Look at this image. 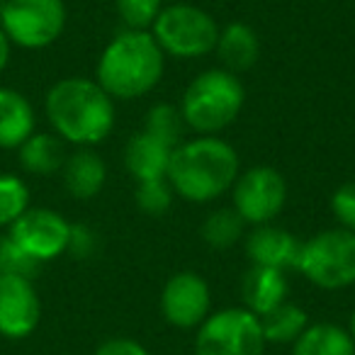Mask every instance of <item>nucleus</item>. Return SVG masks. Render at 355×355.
Here are the masks:
<instances>
[{"mask_svg": "<svg viewBox=\"0 0 355 355\" xmlns=\"http://www.w3.org/2000/svg\"><path fill=\"white\" fill-rule=\"evenodd\" d=\"M173 193L188 202H209L227 193L239 178V153L217 137H200L173 148L168 166Z\"/></svg>", "mask_w": 355, "mask_h": 355, "instance_id": "nucleus-2", "label": "nucleus"}, {"mask_svg": "<svg viewBox=\"0 0 355 355\" xmlns=\"http://www.w3.org/2000/svg\"><path fill=\"white\" fill-rule=\"evenodd\" d=\"M32 103L12 88H0V148H20L35 134Z\"/></svg>", "mask_w": 355, "mask_h": 355, "instance_id": "nucleus-17", "label": "nucleus"}, {"mask_svg": "<svg viewBox=\"0 0 355 355\" xmlns=\"http://www.w3.org/2000/svg\"><path fill=\"white\" fill-rule=\"evenodd\" d=\"M42 319V302L35 282L0 272V336L12 340L35 334Z\"/></svg>", "mask_w": 355, "mask_h": 355, "instance_id": "nucleus-12", "label": "nucleus"}, {"mask_svg": "<svg viewBox=\"0 0 355 355\" xmlns=\"http://www.w3.org/2000/svg\"><path fill=\"white\" fill-rule=\"evenodd\" d=\"M209 306L212 295L207 282L193 270L175 272L163 287L161 311L175 329H198L209 316Z\"/></svg>", "mask_w": 355, "mask_h": 355, "instance_id": "nucleus-11", "label": "nucleus"}, {"mask_svg": "<svg viewBox=\"0 0 355 355\" xmlns=\"http://www.w3.org/2000/svg\"><path fill=\"white\" fill-rule=\"evenodd\" d=\"M61 171H64V188L76 200H90L105 188L107 166L90 146H80L76 153L66 156Z\"/></svg>", "mask_w": 355, "mask_h": 355, "instance_id": "nucleus-16", "label": "nucleus"}, {"mask_svg": "<svg viewBox=\"0 0 355 355\" xmlns=\"http://www.w3.org/2000/svg\"><path fill=\"white\" fill-rule=\"evenodd\" d=\"M3 8H6V0H0V12H3Z\"/></svg>", "mask_w": 355, "mask_h": 355, "instance_id": "nucleus-33", "label": "nucleus"}, {"mask_svg": "<svg viewBox=\"0 0 355 355\" xmlns=\"http://www.w3.org/2000/svg\"><path fill=\"white\" fill-rule=\"evenodd\" d=\"M95 355H148V350L134 338H110L98 345Z\"/></svg>", "mask_w": 355, "mask_h": 355, "instance_id": "nucleus-30", "label": "nucleus"}, {"mask_svg": "<svg viewBox=\"0 0 355 355\" xmlns=\"http://www.w3.org/2000/svg\"><path fill=\"white\" fill-rule=\"evenodd\" d=\"M173 205V188L163 180H144L137 185V207L148 217H161Z\"/></svg>", "mask_w": 355, "mask_h": 355, "instance_id": "nucleus-26", "label": "nucleus"}, {"mask_svg": "<svg viewBox=\"0 0 355 355\" xmlns=\"http://www.w3.org/2000/svg\"><path fill=\"white\" fill-rule=\"evenodd\" d=\"M173 146L163 144L161 139L151 137L148 132H137L129 137L124 146V166L137 178V183L144 180H163L171 166Z\"/></svg>", "mask_w": 355, "mask_h": 355, "instance_id": "nucleus-14", "label": "nucleus"}, {"mask_svg": "<svg viewBox=\"0 0 355 355\" xmlns=\"http://www.w3.org/2000/svg\"><path fill=\"white\" fill-rule=\"evenodd\" d=\"M0 27L10 44L22 49H44L64 32L66 6L64 0H6Z\"/></svg>", "mask_w": 355, "mask_h": 355, "instance_id": "nucleus-8", "label": "nucleus"}, {"mask_svg": "<svg viewBox=\"0 0 355 355\" xmlns=\"http://www.w3.org/2000/svg\"><path fill=\"white\" fill-rule=\"evenodd\" d=\"M243 219L239 217V212L234 207H222L214 209L212 214H207V219L202 222V234L205 243L217 251H224V248H232L239 239L243 236Z\"/></svg>", "mask_w": 355, "mask_h": 355, "instance_id": "nucleus-22", "label": "nucleus"}, {"mask_svg": "<svg viewBox=\"0 0 355 355\" xmlns=\"http://www.w3.org/2000/svg\"><path fill=\"white\" fill-rule=\"evenodd\" d=\"M300 246L302 243L287 229L272 224H258L246 236V253L253 266L277 268V270L295 268Z\"/></svg>", "mask_w": 355, "mask_h": 355, "instance_id": "nucleus-13", "label": "nucleus"}, {"mask_svg": "<svg viewBox=\"0 0 355 355\" xmlns=\"http://www.w3.org/2000/svg\"><path fill=\"white\" fill-rule=\"evenodd\" d=\"M295 268L321 290H343L355 282V232L326 229L304 241Z\"/></svg>", "mask_w": 355, "mask_h": 355, "instance_id": "nucleus-5", "label": "nucleus"}, {"mask_svg": "<svg viewBox=\"0 0 355 355\" xmlns=\"http://www.w3.org/2000/svg\"><path fill=\"white\" fill-rule=\"evenodd\" d=\"M66 251L73 258H90L98 251V234L85 224H71V239Z\"/></svg>", "mask_w": 355, "mask_h": 355, "instance_id": "nucleus-29", "label": "nucleus"}, {"mask_svg": "<svg viewBox=\"0 0 355 355\" xmlns=\"http://www.w3.org/2000/svg\"><path fill=\"white\" fill-rule=\"evenodd\" d=\"M30 209V188L15 173H0V227H12Z\"/></svg>", "mask_w": 355, "mask_h": 355, "instance_id": "nucleus-23", "label": "nucleus"}, {"mask_svg": "<svg viewBox=\"0 0 355 355\" xmlns=\"http://www.w3.org/2000/svg\"><path fill=\"white\" fill-rule=\"evenodd\" d=\"M144 132H148L151 137L161 139L168 146H180L183 144V132H185V119L180 114V110H175L173 105H153L146 114V127Z\"/></svg>", "mask_w": 355, "mask_h": 355, "instance_id": "nucleus-24", "label": "nucleus"}, {"mask_svg": "<svg viewBox=\"0 0 355 355\" xmlns=\"http://www.w3.org/2000/svg\"><path fill=\"white\" fill-rule=\"evenodd\" d=\"M166 69L163 49L148 32L117 35L98 61V83L110 98L137 100L151 93Z\"/></svg>", "mask_w": 355, "mask_h": 355, "instance_id": "nucleus-3", "label": "nucleus"}, {"mask_svg": "<svg viewBox=\"0 0 355 355\" xmlns=\"http://www.w3.org/2000/svg\"><path fill=\"white\" fill-rule=\"evenodd\" d=\"M8 236L20 248H25L32 258L46 263L66 253L71 239V224L54 209L30 207L12 224Z\"/></svg>", "mask_w": 355, "mask_h": 355, "instance_id": "nucleus-10", "label": "nucleus"}, {"mask_svg": "<svg viewBox=\"0 0 355 355\" xmlns=\"http://www.w3.org/2000/svg\"><path fill=\"white\" fill-rule=\"evenodd\" d=\"M234 209L246 224H270L282 212L287 200V185L280 171L270 166H256L236 178Z\"/></svg>", "mask_w": 355, "mask_h": 355, "instance_id": "nucleus-9", "label": "nucleus"}, {"mask_svg": "<svg viewBox=\"0 0 355 355\" xmlns=\"http://www.w3.org/2000/svg\"><path fill=\"white\" fill-rule=\"evenodd\" d=\"M246 90L236 73L227 69H209L188 85L180 103L185 127L200 137H214L241 114Z\"/></svg>", "mask_w": 355, "mask_h": 355, "instance_id": "nucleus-4", "label": "nucleus"}, {"mask_svg": "<svg viewBox=\"0 0 355 355\" xmlns=\"http://www.w3.org/2000/svg\"><path fill=\"white\" fill-rule=\"evenodd\" d=\"M263 326V336L270 343H295L300 334L306 329V314L302 306L282 302L280 306L270 309L268 314L258 316Z\"/></svg>", "mask_w": 355, "mask_h": 355, "instance_id": "nucleus-21", "label": "nucleus"}, {"mask_svg": "<svg viewBox=\"0 0 355 355\" xmlns=\"http://www.w3.org/2000/svg\"><path fill=\"white\" fill-rule=\"evenodd\" d=\"M292 355H355V340L336 324H314L300 334Z\"/></svg>", "mask_w": 355, "mask_h": 355, "instance_id": "nucleus-19", "label": "nucleus"}, {"mask_svg": "<svg viewBox=\"0 0 355 355\" xmlns=\"http://www.w3.org/2000/svg\"><path fill=\"white\" fill-rule=\"evenodd\" d=\"M266 343L261 319L246 306H229L198 326L195 355H263Z\"/></svg>", "mask_w": 355, "mask_h": 355, "instance_id": "nucleus-7", "label": "nucleus"}, {"mask_svg": "<svg viewBox=\"0 0 355 355\" xmlns=\"http://www.w3.org/2000/svg\"><path fill=\"white\" fill-rule=\"evenodd\" d=\"M331 212L340 222V227L355 232V180L336 190L331 198Z\"/></svg>", "mask_w": 355, "mask_h": 355, "instance_id": "nucleus-28", "label": "nucleus"}, {"mask_svg": "<svg viewBox=\"0 0 355 355\" xmlns=\"http://www.w3.org/2000/svg\"><path fill=\"white\" fill-rule=\"evenodd\" d=\"M151 35L163 54L178 59H198L214 51L219 40V25L202 8L175 3L166 6L158 12L156 22L151 25Z\"/></svg>", "mask_w": 355, "mask_h": 355, "instance_id": "nucleus-6", "label": "nucleus"}, {"mask_svg": "<svg viewBox=\"0 0 355 355\" xmlns=\"http://www.w3.org/2000/svg\"><path fill=\"white\" fill-rule=\"evenodd\" d=\"M214 51L222 59L224 69L232 73H243V71L253 69V64L261 56V40L246 22H232L219 32Z\"/></svg>", "mask_w": 355, "mask_h": 355, "instance_id": "nucleus-18", "label": "nucleus"}, {"mask_svg": "<svg viewBox=\"0 0 355 355\" xmlns=\"http://www.w3.org/2000/svg\"><path fill=\"white\" fill-rule=\"evenodd\" d=\"M40 268H42V263L37 261V258H32L25 248L17 246L10 236L0 239V272L35 280Z\"/></svg>", "mask_w": 355, "mask_h": 355, "instance_id": "nucleus-25", "label": "nucleus"}, {"mask_svg": "<svg viewBox=\"0 0 355 355\" xmlns=\"http://www.w3.org/2000/svg\"><path fill=\"white\" fill-rule=\"evenodd\" d=\"M10 40H8V35L3 32V27H0V73L6 71L8 61H10Z\"/></svg>", "mask_w": 355, "mask_h": 355, "instance_id": "nucleus-31", "label": "nucleus"}, {"mask_svg": "<svg viewBox=\"0 0 355 355\" xmlns=\"http://www.w3.org/2000/svg\"><path fill=\"white\" fill-rule=\"evenodd\" d=\"M348 334H350V338L355 340V311L350 314V326H348Z\"/></svg>", "mask_w": 355, "mask_h": 355, "instance_id": "nucleus-32", "label": "nucleus"}, {"mask_svg": "<svg viewBox=\"0 0 355 355\" xmlns=\"http://www.w3.org/2000/svg\"><path fill=\"white\" fill-rule=\"evenodd\" d=\"M241 297L248 311L256 316L268 314L270 309L280 306L287 297V277L285 270L266 266H251V270L241 280Z\"/></svg>", "mask_w": 355, "mask_h": 355, "instance_id": "nucleus-15", "label": "nucleus"}, {"mask_svg": "<svg viewBox=\"0 0 355 355\" xmlns=\"http://www.w3.org/2000/svg\"><path fill=\"white\" fill-rule=\"evenodd\" d=\"M66 163L64 139L56 134H32L20 146V166L32 175H54Z\"/></svg>", "mask_w": 355, "mask_h": 355, "instance_id": "nucleus-20", "label": "nucleus"}, {"mask_svg": "<svg viewBox=\"0 0 355 355\" xmlns=\"http://www.w3.org/2000/svg\"><path fill=\"white\" fill-rule=\"evenodd\" d=\"M44 110L56 137L76 146H95L105 141L114 127L112 98L98 80H59L46 93Z\"/></svg>", "mask_w": 355, "mask_h": 355, "instance_id": "nucleus-1", "label": "nucleus"}, {"mask_svg": "<svg viewBox=\"0 0 355 355\" xmlns=\"http://www.w3.org/2000/svg\"><path fill=\"white\" fill-rule=\"evenodd\" d=\"M161 10H163L161 0H117L119 20L127 25V30L146 32L156 22Z\"/></svg>", "mask_w": 355, "mask_h": 355, "instance_id": "nucleus-27", "label": "nucleus"}]
</instances>
